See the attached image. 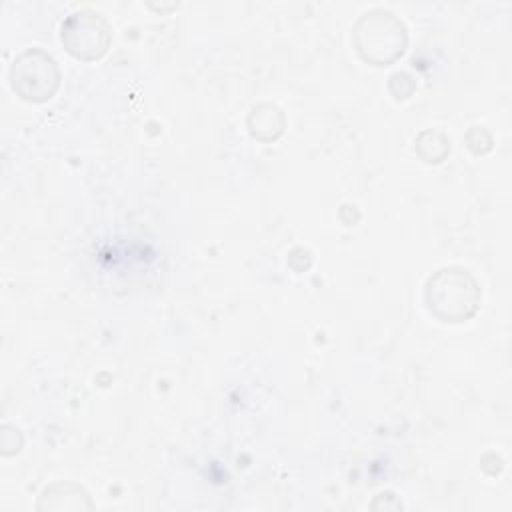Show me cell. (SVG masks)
<instances>
[{
  "mask_svg": "<svg viewBox=\"0 0 512 512\" xmlns=\"http://www.w3.org/2000/svg\"><path fill=\"white\" fill-rule=\"evenodd\" d=\"M274 118H282L278 108H274L270 104H262V106L254 108L252 116H250L252 134L258 138H274L276 134H280L282 124H274Z\"/></svg>",
  "mask_w": 512,
  "mask_h": 512,
  "instance_id": "4",
  "label": "cell"
},
{
  "mask_svg": "<svg viewBox=\"0 0 512 512\" xmlns=\"http://www.w3.org/2000/svg\"><path fill=\"white\" fill-rule=\"evenodd\" d=\"M108 38V24L90 10L76 12L62 24V42L78 58L100 56L106 50Z\"/></svg>",
  "mask_w": 512,
  "mask_h": 512,
  "instance_id": "3",
  "label": "cell"
},
{
  "mask_svg": "<svg viewBox=\"0 0 512 512\" xmlns=\"http://www.w3.org/2000/svg\"><path fill=\"white\" fill-rule=\"evenodd\" d=\"M426 300L434 314L458 322L476 310L478 288L466 270L444 268L430 276L426 284Z\"/></svg>",
  "mask_w": 512,
  "mask_h": 512,
  "instance_id": "1",
  "label": "cell"
},
{
  "mask_svg": "<svg viewBox=\"0 0 512 512\" xmlns=\"http://www.w3.org/2000/svg\"><path fill=\"white\" fill-rule=\"evenodd\" d=\"M58 66L54 58L38 48L22 52L10 68L12 88L26 100H46L58 88Z\"/></svg>",
  "mask_w": 512,
  "mask_h": 512,
  "instance_id": "2",
  "label": "cell"
}]
</instances>
